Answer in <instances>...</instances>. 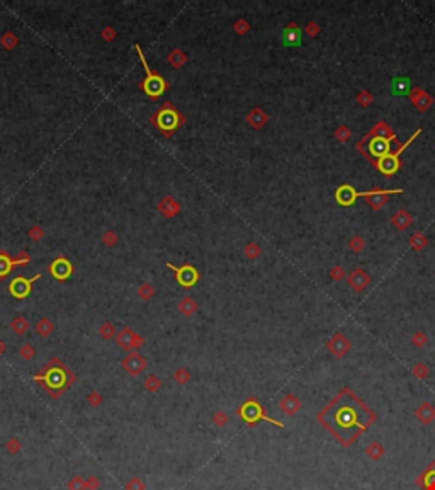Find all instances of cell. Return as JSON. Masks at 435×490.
<instances>
[{
	"mask_svg": "<svg viewBox=\"0 0 435 490\" xmlns=\"http://www.w3.org/2000/svg\"><path fill=\"white\" fill-rule=\"evenodd\" d=\"M338 395H340L342 407L335 408L331 403H328L318 414V422L323 427H326L330 422H337L338 425L342 422L343 429H350L352 425L359 424L365 431L376 420V414L360 398H357V395L350 388H343Z\"/></svg>",
	"mask_w": 435,
	"mask_h": 490,
	"instance_id": "6da1fadb",
	"label": "cell"
},
{
	"mask_svg": "<svg viewBox=\"0 0 435 490\" xmlns=\"http://www.w3.org/2000/svg\"><path fill=\"white\" fill-rule=\"evenodd\" d=\"M33 380L50 395L53 400H58L70 386L77 381V375L68 368L62 359L53 358L43 366L40 375H34Z\"/></svg>",
	"mask_w": 435,
	"mask_h": 490,
	"instance_id": "7a4b0ae2",
	"label": "cell"
},
{
	"mask_svg": "<svg viewBox=\"0 0 435 490\" xmlns=\"http://www.w3.org/2000/svg\"><path fill=\"white\" fill-rule=\"evenodd\" d=\"M150 121H152L153 126L160 128V131L165 136H170V135H174V131L177 130L179 126H182L186 119H184V116L175 109L174 104L165 102V104L160 107V111L152 116Z\"/></svg>",
	"mask_w": 435,
	"mask_h": 490,
	"instance_id": "3957f363",
	"label": "cell"
},
{
	"mask_svg": "<svg viewBox=\"0 0 435 490\" xmlns=\"http://www.w3.org/2000/svg\"><path fill=\"white\" fill-rule=\"evenodd\" d=\"M135 48H136V51H138V57H140L141 65H143L145 72H146V79L140 84V89H143L145 92L148 94V97H150V99H157V97H160L162 94L167 90V82H165V79H163V77H160L158 74H155V72L152 70V68L148 67V63H146V58H145L143 51H141V46H140V45H136Z\"/></svg>",
	"mask_w": 435,
	"mask_h": 490,
	"instance_id": "277c9868",
	"label": "cell"
},
{
	"mask_svg": "<svg viewBox=\"0 0 435 490\" xmlns=\"http://www.w3.org/2000/svg\"><path fill=\"white\" fill-rule=\"evenodd\" d=\"M236 415H238L240 419H243L245 422H247V425H252V427L257 425V422H260V420L270 422V424L277 425V427H284L281 422H277V420H274L272 417H269L265 414L264 407L260 405V402H258L257 398H248V400H245L242 405L236 408Z\"/></svg>",
	"mask_w": 435,
	"mask_h": 490,
	"instance_id": "5b68a950",
	"label": "cell"
},
{
	"mask_svg": "<svg viewBox=\"0 0 435 490\" xmlns=\"http://www.w3.org/2000/svg\"><path fill=\"white\" fill-rule=\"evenodd\" d=\"M421 133V130H416L413 135L408 138V141H404V143L401 145V147H398V150H396L394 153H387L386 157H382V158H377L376 160V169L379 172H382V174L386 175V177H391V175L394 174V172H398V169L401 167V162H399V155L406 150L410 145L415 141V138L418 136Z\"/></svg>",
	"mask_w": 435,
	"mask_h": 490,
	"instance_id": "8992f818",
	"label": "cell"
},
{
	"mask_svg": "<svg viewBox=\"0 0 435 490\" xmlns=\"http://www.w3.org/2000/svg\"><path fill=\"white\" fill-rule=\"evenodd\" d=\"M403 189H371V191L359 192L357 191V197H365L367 204L371 206L372 211H379L382 208L391 194H401Z\"/></svg>",
	"mask_w": 435,
	"mask_h": 490,
	"instance_id": "52a82bcc",
	"label": "cell"
},
{
	"mask_svg": "<svg viewBox=\"0 0 435 490\" xmlns=\"http://www.w3.org/2000/svg\"><path fill=\"white\" fill-rule=\"evenodd\" d=\"M167 268H169L170 271H174V273H175V281H177L182 288H186V290H191V288L196 285V283L199 281V278H201L199 271L194 268L192 264H184V266H180V268H177V266L167 262Z\"/></svg>",
	"mask_w": 435,
	"mask_h": 490,
	"instance_id": "ba28073f",
	"label": "cell"
},
{
	"mask_svg": "<svg viewBox=\"0 0 435 490\" xmlns=\"http://www.w3.org/2000/svg\"><path fill=\"white\" fill-rule=\"evenodd\" d=\"M116 342L118 346L121 347L123 351L126 352H133V351H138L145 346V337L140 334H136L131 327H124L118 332L116 335Z\"/></svg>",
	"mask_w": 435,
	"mask_h": 490,
	"instance_id": "9c48e42d",
	"label": "cell"
},
{
	"mask_svg": "<svg viewBox=\"0 0 435 490\" xmlns=\"http://www.w3.org/2000/svg\"><path fill=\"white\" fill-rule=\"evenodd\" d=\"M31 262V254L21 251L16 257H11L6 251H0V279H6L16 266H26Z\"/></svg>",
	"mask_w": 435,
	"mask_h": 490,
	"instance_id": "30bf717a",
	"label": "cell"
},
{
	"mask_svg": "<svg viewBox=\"0 0 435 490\" xmlns=\"http://www.w3.org/2000/svg\"><path fill=\"white\" fill-rule=\"evenodd\" d=\"M121 368L124 369V373H126V375L136 378V376H140L146 368H148V361H146V358L143 354H140L138 351H133V352H128V354L123 358Z\"/></svg>",
	"mask_w": 435,
	"mask_h": 490,
	"instance_id": "8fae6325",
	"label": "cell"
},
{
	"mask_svg": "<svg viewBox=\"0 0 435 490\" xmlns=\"http://www.w3.org/2000/svg\"><path fill=\"white\" fill-rule=\"evenodd\" d=\"M41 278V274H36L34 278H23V276H19V278H16V279H12V283L9 285V291H11V295L14 296V298H19V300H23L26 298L29 293H31V288L34 283L38 281V279Z\"/></svg>",
	"mask_w": 435,
	"mask_h": 490,
	"instance_id": "7c38bea8",
	"label": "cell"
},
{
	"mask_svg": "<svg viewBox=\"0 0 435 490\" xmlns=\"http://www.w3.org/2000/svg\"><path fill=\"white\" fill-rule=\"evenodd\" d=\"M345 279H347V285L350 286V290L355 291V293H360V291H364L365 288L371 285V276L362 268H355L352 273L347 274Z\"/></svg>",
	"mask_w": 435,
	"mask_h": 490,
	"instance_id": "4fadbf2b",
	"label": "cell"
},
{
	"mask_svg": "<svg viewBox=\"0 0 435 490\" xmlns=\"http://www.w3.org/2000/svg\"><path fill=\"white\" fill-rule=\"evenodd\" d=\"M350 347H352L350 341H348L342 332H337L328 342H326V349H328L335 358H345L348 354V351H350Z\"/></svg>",
	"mask_w": 435,
	"mask_h": 490,
	"instance_id": "5bb4252c",
	"label": "cell"
},
{
	"mask_svg": "<svg viewBox=\"0 0 435 490\" xmlns=\"http://www.w3.org/2000/svg\"><path fill=\"white\" fill-rule=\"evenodd\" d=\"M50 273L57 281H67L73 273V266L67 257H57L50 264Z\"/></svg>",
	"mask_w": 435,
	"mask_h": 490,
	"instance_id": "9a60e30c",
	"label": "cell"
},
{
	"mask_svg": "<svg viewBox=\"0 0 435 490\" xmlns=\"http://www.w3.org/2000/svg\"><path fill=\"white\" fill-rule=\"evenodd\" d=\"M408 96H410L411 104L415 106L416 109L420 111V113H427V111L433 104L432 96H430L427 90H423V89H420V87H413Z\"/></svg>",
	"mask_w": 435,
	"mask_h": 490,
	"instance_id": "2e32d148",
	"label": "cell"
},
{
	"mask_svg": "<svg viewBox=\"0 0 435 490\" xmlns=\"http://www.w3.org/2000/svg\"><path fill=\"white\" fill-rule=\"evenodd\" d=\"M245 121H247V124L252 130H262V128H265V124L269 123V114L265 113L262 107H253V109H250L247 116H245Z\"/></svg>",
	"mask_w": 435,
	"mask_h": 490,
	"instance_id": "e0dca14e",
	"label": "cell"
},
{
	"mask_svg": "<svg viewBox=\"0 0 435 490\" xmlns=\"http://www.w3.org/2000/svg\"><path fill=\"white\" fill-rule=\"evenodd\" d=\"M301 407H303V403H301V400L294 393L284 395L281 400H279V408H281L282 414L287 417H294L301 410Z\"/></svg>",
	"mask_w": 435,
	"mask_h": 490,
	"instance_id": "ac0fdd59",
	"label": "cell"
},
{
	"mask_svg": "<svg viewBox=\"0 0 435 490\" xmlns=\"http://www.w3.org/2000/svg\"><path fill=\"white\" fill-rule=\"evenodd\" d=\"M157 208L165 218H175L180 213L182 206H180V203L175 199L174 196H165V197H162V199H160V203H158Z\"/></svg>",
	"mask_w": 435,
	"mask_h": 490,
	"instance_id": "d6986e66",
	"label": "cell"
},
{
	"mask_svg": "<svg viewBox=\"0 0 435 490\" xmlns=\"http://www.w3.org/2000/svg\"><path fill=\"white\" fill-rule=\"evenodd\" d=\"M415 419L420 424L430 425L435 420V405L430 402H421L415 410Z\"/></svg>",
	"mask_w": 435,
	"mask_h": 490,
	"instance_id": "ffe728a7",
	"label": "cell"
},
{
	"mask_svg": "<svg viewBox=\"0 0 435 490\" xmlns=\"http://www.w3.org/2000/svg\"><path fill=\"white\" fill-rule=\"evenodd\" d=\"M367 147H369V152H371L374 157L382 158V157H386L387 153H391V140L371 138V141L367 143Z\"/></svg>",
	"mask_w": 435,
	"mask_h": 490,
	"instance_id": "44dd1931",
	"label": "cell"
},
{
	"mask_svg": "<svg viewBox=\"0 0 435 490\" xmlns=\"http://www.w3.org/2000/svg\"><path fill=\"white\" fill-rule=\"evenodd\" d=\"M335 199H337V203L342 204V206H350V204L355 203L357 191L352 186H348V184H345V186H340L337 189V192H335Z\"/></svg>",
	"mask_w": 435,
	"mask_h": 490,
	"instance_id": "7402d4cb",
	"label": "cell"
},
{
	"mask_svg": "<svg viewBox=\"0 0 435 490\" xmlns=\"http://www.w3.org/2000/svg\"><path fill=\"white\" fill-rule=\"evenodd\" d=\"M391 225H393L396 230L404 231L413 225V216L406 211V209H398V211L391 216Z\"/></svg>",
	"mask_w": 435,
	"mask_h": 490,
	"instance_id": "603a6c76",
	"label": "cell"
},
{
	"mask_svg": "<svg viewBox=\"0 0 435 490\" xmlns=\"http://www.w3.org/2000/svg\"><path fill=\"white\" fill-rule=\"evenodd\" d=\"M371 138H384V140H391L394 141L396 140V135L394 131L389 128V124L386 121H379L376 123V126H372V130L367 133Z\"/></svg>",
	"mask_w": 435,
	"mask_h": 490,
	"instance_id": "cb8c5ba5",
	"label": "cell"
},
{
	"mask_svg": "<svg viewBox=\"0 0 435 490\" xmlns=\"http://www.w3.org/2000/svg\"><path fill=\"white\" fill-rule=\"evenodd\" d=\"M282 40L287 46H299L301 45V29L296 23H289L282 33Z\"/></svg>",
	"mask_w": 435,
	"mask_h": 490,
	"instance_id": "d4e9b609",
	"label": "cell"
},
{
	"mask_svg": "<svg viewBox=\"0 0 435 490\" xmlns=\"http://www.w3.org/2000/svg\"><path fill=\"white\" fill-rule=\"evenodd\" d=\"M177 310L182 317L191 319V317L196 315L197 310H199V305H197V302L192 298V296H184V298L180 300L179 305H177Z\"/></svg>",
	"mask_w": 435,
	"mask_h": 490,
	"instance_id": "484cf974",
	"label": "cell"
},
{
	"mask_svg": "<svg viewBox=\"0 0 435 490\" xmlns=\"http://www.w3.org/2000/svg\"><path fill=\"white\" fill-rule=\"evenodd\" d=\"M187 60H189V57L186 55V51L180 50V48H174L169 55H167V63H169L172 68H175V70H179V68H182L186 65Z\"/></svg>",
	"mask_w": 435,
	"mask_h": 490,
	"instance_id": "4316f807",
	"label": "cell"
},
{
	"mask_svg": "<svg viewBox=\"0 0 435 490\" xmlns=\"http://www.w3.org/2000/svg\"><path fill=\"white\" fill-rule=\"evenodd\" d=\"M29 329H31V324H29V320L26 319L24 315H16L14 319L11 320V330L16 335H19V337L28 334Z\"/></svg>",
	"mask_w": 435,
	"mask_h": 490,
	"instance_id": "83f0119b",
	"label": "cell"
},
{
	"mask_svg": "<svg viewBox=\"0 0 435 490\" xmlns=\"http://www.w3.org/2000/svg\"><path fill=\"white\" fill-rule=\"evenodd\" d=\"M34 330H36L38 335H41V337H50V335L55 334L57 325H55L53 320H50V319H46V317H45V319L38 320V324L34 325Z\"/></svg>",
	"mask_w": 435,
	"mask_h": 490,
	"instance_id": "f1b7e54d",
	"label": "cell"
},
{
	"mask_svg": "<svg viewBox=\"0 0 435 490\" xmlns=\"http://www.w3.org/2000/svg\"><path fill=\"white\" fill-rule=\"evenodd\" d=\"M365 456L369 459H372V461H379V459L384 456V446H382L379 441L369 442L367 448H365Z\"/></svg>",
	"mask_w": 435,
	"mask_h": 490,
	"instance_id": "f546056e",
	"label": "cell"
},
{
	"mask_svg": "<svg viewBox=\"0 0 435 490\" xmlns=\"http://www.w3.org/2000/svg\"><path fill=\"white\" fill-rule=\"evenodd\" d=\"M408 243H410V247L415 252H421L428 245V238L423 231H415V233L410 237V240H408Z\"/></svg>",
	"mask_w": 435,
	"mask_h": 490,
	"instance_id": "4dcf8cb0",
	"label": "cell"
},
{
	"mask_svg": "<svg viewBox=\"0 0 435 490\" xmlns=\"http://www.w3.org/2000/svg\"><path fill=\"white\" fill-rule=\"evenodd\" d=\"M162 386H163L162 378H160V376H157V375H148V376H146L145 380H143V388H145L148 393H157V392H160Z\"/></svg>",
	"mask_w": 435,
	"mask_h": 490,
	"instance_id": "1f68e13d",
	"label": "cell"
},
{
	"mask_svg": "<svg viewBox=\"0 0 435 490\" xmlns=\"http://www.w3.org/2000/svg\"><path fill=\"white\" fill-rule=\"evenodd\" d=\"M17 45H19V38H17L16 33L7 31V33H4L2 36H0V46H2L4 50L12 51V50L17 48Z\"/></svg>",
	"mask_w": 435,
	"mask_h": 490,
	"instance_id": "d6a6232c",
	"label": "cell"
},
{
	"mask_svg": "<svg viewBox=\"0 0 435 490\" xmlns=\"http://www.w3.org/2000/svg\"><path fill=\"white\" fill-rule=\"evenodd\" d=\"M155 293H157V290L153 288L152 283H141L136 290V296L140 300H143V302H150L155 296Z\"/></svg>",
	"mask_w": 435,
	"mask_h": 490,
	"instance_id": "836d02e7",
	"label": "cell"
},
{
	"mask_svg": "<svg viewBox=\"0 0 435 490\" xmlns=\"http://www.w3.org/2000/svg\"><path fill=\"white\" fill-rule=\"evenodd\" d=\"M393 94L394 96H406L410 94V80L408 79H394L393 80Z\"/></svg>",
	"mask_w": 435,
	"mask_h": 490,
	"instance_id": "e575fe53",
	"label": "cell"
},
{
	"mask_svg": "<svg viewBox=\"0 0 435 490\" xmlns=\"http://www.w3.org/2000/svg\"><path fill=\"white\" fill-rule=\"evenodd\" d=\"M97 332L104 341H111V339H114L116 335H118V332H116V325L113 322H104V324H101Z\"/></svg>",
	"mask_w": 435,
	"mask_h": 490,
	"instance_id": "d590c367",
	"label": "cell"
},
{
	"mask_svg": "<svg viewBox=\"0 0 435 490\" xmlns=\"http://www.w3.org/2000/svg\"><path fill=\"white\" fill-rule=\"evenodd\" d=\"M243 254H245V257H247V259L257 261L258 257H260V254H262V249L257 242H248L247 245H245Z\"/></svg>",
	"mask_w": 435,
	"mask_h": 490,
	"instance_id": "8d00e7d4",
	"label": "cell"
},
{
	"mask_svg": "<svg viewBox=\"0 0 435 490\" xmlns=\"http://www.w3.org/2000/svg\"><path fill=\"white\" fill-rule=\"evenodd\" d=\"M4 448H6V451L9 454H19L21 453V449H23V442H21L19 437H16V436H12V437H9V439L6 441V444H4Z\"/></svg>",
	"mask_w": 435,
	"mask_h": 490,
	"instance_id": "74e56055",
	"label": "cell"
},
{
	"mask_svg": "<svg viewBox=\"0 0 435 490\" xmlns=\"http://www.w3.org/2000/svg\"><path fill=\"white\" fill-rule=\"evenodd\" d=\"M174 380H175V383H177V385H187L189 381L192 380V375H191V371H189L187 368L180 366V368L175 369Z\"/></svg>",
	"mask_w": 435,
	"mask_h": 490,
	"instance_id": "f35d334b",
	"label": "cell"
},
{
	"mask_svg": "<svg viewBox=\"0 0 435 490\" xmlns=\"http://www.w3.org/2000/svg\"><path fill=\"white\" fill-rule=\"evenodd\" d=\"M17 354H19V358L23 361H31V359H34V356H36V347H34L33 344L26 342L19 347Z\"/></svg>",
	"mask_w": 435,
	"mask_h": 490,
	"instance_id": "ab89813d",
	"label": "cell"
},
{
	"mask_svg": "<svg viewBox=\"0 0 435 490\" xmlns=\"http://www.w3.org/2000/svg\"><path fill=\"white\" fill-rule=\"evenodd\" d=\"M211 422H213L216 427H225L230 422V415L226 414L225 410H216L213 415H211Z\"/></svg>",
	"mask_w": 435,
	"mask_h": 490,
	"instance_id": "60d3db41",
	"label": "cell"
},
{
	"mask_svg": "<svg viewBox=\"0 0 435 490\" xmlns=\"http://www.w3.org/2000/svg\"><path fill=\"white\" fill-rule=\"evenodd\" d=\"M411 373H413V376H415L416 380L423 381V380H427V376L430 375V368L425 363H416L415 366H413Z\"/></svg>",
	"mask_w": 435,
	"mask_h": 490,
	"instance_id": "b9f144b4",
	"label": "cell"
},
{
	"mask_svg": "<svg viewBox=\"0 0 435 490\" xmlns=\"http://www.w3.org/2000/svg\"><path fill=\"white\" fill-rule=\"evenodd\" d=\"M355 101H357V104H359V106L369 107L374 102V96L369 92V90H360V92L355 96Z\"/></svg>",
	"mask_w": 435,
	"mask_h": 490,
	"instance_id": "7bdbcfd3",
	"label": "cell"
},
{
	"mask_svg": "<svg viewBox=\"0 0 435 490\" xmlns=\"http://www.w3.org/2000/svg\"><path fill=\"white\" fill-rule=\"evenodd\" d=\"M101 240H102V243H104L106 247H109V249H111V247H116V245H118L119 237H118V233H116V231H113V230H107V231H104V233H102Z\"/></svg>",
	"mask_w": 435,
	"mask_h": 490,
	"instance_id": "ee69618b",
	"label": "cell"
},
{
	"mask_svg": "<svg viewBox=\"0 0 435 490\" xmlns=\"http://www.w3.org/2000/svg\"><path fill=\"white\" fill-rule=\"evenodd\" d=\"M348 249H350L352 252H355V254L362 252L365 249V240L362 237H359V235H354V237L348 240Z\"/></svg>",
	"mask_w": 435,
	"mask_h": 490,
	"instance_id": "f6af8a7d",
	"label": "cell"
},
{
	"mask_svg": "<svg viewBox=\"0 0 435 490\" xmlns=\"http://www.w3.org/2000/svg\"><path fill=\"white\" fill-rule=\"evenodd\" d=\"M67 490H85V478L82 475H75L68 480Z\"/></svg>",
	"mask_w": 435,
	"mask_h": 490,
	"instance_id": "bcb514c9",
	"label": "cell"
},
{
	"mask_svg": "<svg viewBox=\"0 0 435 490\" xmlns=\"http://www.w3.org/2000/svg\"><path fill=\"white\" fill-rule=\"evenodd\" d=\"M124 490H146V483L140 478V476H133V478H129L126 485H124Z\"/></svg>",
	"mask_w": 435,
	"mask_h": 490,
	"instance_id": "7dc6e473",
	"label": "cell"
},
{
	"mask_svg": "<svg viewBox=\"0 0 435 490\" xmlns=\"http://www.w3.org/2000/svg\"><path fill=\"white\" fill-rule=\"evenodd\" d=\"M233 31L238 34V36H245V34H248L250 31V23L247 19H238V21H235V24H233Z\"/></svg>",
	"mask_w": 435,
	"mask_h": 490,
	"instance_id": "c3c4849f",
	"label": "cell"
},
{
	"mask_svg": "<svg viewBox=\"0 0 435 490\" xmlns=\"http://www.w3.org/2000/svg\"><path fill=\"white\" fill-rule=\"evenodd\" d=\"M28 235H29V238L34 240V242H41V240L45 238L46 231H45V228H43V226L34 225V226H31V228H29Z\"/></svg>",
	"mask_w": 435,
	"mask_h": 490,
	"instance_id": "681fc988",
	"label": "cell"
},
{
	"mask_svg": "<svg viewBox=\"0 0 435 490\" xmlns=\"http://www.w3.org/2000/svg\"><path fill=\"white\" fill-rule=\"evenodd\" d=\"M411 344L415 347H425L428 344V337H427V334L425 332H421V330H418V332H415L411 335Z\"/></svg>",
	"mask_w": 435,
	"mask_h": 490,
	"instance_id": "f907efd6",
	"label": "cell"
},
{
	"mask_svg": "<svg viewBox=\"0 0 435 490\" xmlns=\"http://www.w3.org/2000/svg\"><path fill=\"white\" fill-rule=\"evenodd\" d=\"M87 403L92 408H99L104 403V397H102V393H99V392H90L87 395Z\"/></svg>",
	"mask_w": 435,
	"mask_h": 490,
	"instance_id": "816d5d0a",
	"label": "cell"
},
{
	"mask_svg": "<svg viewBox=\"0 0 435 490\" xmlns=\"http://www.w3.org/2000/svg\"><path fill=\"white\" fill-rule=\"evenodd\" d=\"M101 38H102V41H106V43H113L116 38H118V31H116L113 26H106V28H102V31H101Z\"/></svg>",
	"mask_w": 435,
	"mask_h": 490,
	"instance_id": "f5cc1de1",
	"label": "cell"
},
{
	"mask_svg": "<svg viewBox=\"0 0 435 490\" xmlns=\"http://www.w3.org/2000/svg\"><path fill=\"white\" fill-rule=\"evenodd\" d=\"M350 136H352V131L348 130L345 124H342V126H338L337 130H335V138L338 141H342V143H345V141L350 140Z\"/></svg>",
	"mask_w": 435,
	"mask_h": 490,
	"instance_id": "db71d44e",
	"label": "cell"
},
{
	"mask_svg": "<svg viewBox=\"0 0 435 490\" xmlns=\"http://www.w3.org/2000/svg\"><path fill=\"white\" fill-rule=\"evenodd\" d=\"M328 274H330V278L333 279V281H337L340 283L342 279H345V269L342 268V266H333L330 271H328Z\"/></svg>",
	"mask_w": 435,
	"mask_h": 490,
	"instance_id": "11a10c76",
	"label": "cell"
},
{
	"mask_svg": "<svg viewBox=\"0 0 435 490\" xmlns=\"http://www.w3.org/2000/svg\"><path fill=\"white\" fill-rule=\"evenodd\" d=\"M101 478L99 476H89V478H85V490H99L101 488Z\"/></svg>",
	"mask_w": 435,
	"mask_h": 490,
	"instance_id": "9f6ffc18",
	"label": "cell"
},
{
	"mask_svg": "<svg viewBox=\"0 0 435 490\" xmlns=\"http://www.w3.org/2000/svg\"><path fill=\"white\" fill-rule=\"evenodd\" d=\"M306 34L309 38H316L318 34H320V26H318L316 23H308L306 26Z\"/></svg>",
	"mask_w": 435,
	"mask_h": 490,
	"instance_id": "6f0895ef",
	"label": "cell"
},
{
	"mask_svg": "<svg viewBox=\"0 0 435 490\" xmlns=\"http://www.w3.org/2000/svg\"><path fill=\"white\" fill-rule=\"evenodd\" d=\"M6 349H7L6 344H4V341H2V339H0V358H2V356H4V352H6Z\"/></svg>",
	"mask_w": 435,
	"mask_h": 490,
	"instance_id": "680465c9",
	"label": "cell"
}]
</instances>
